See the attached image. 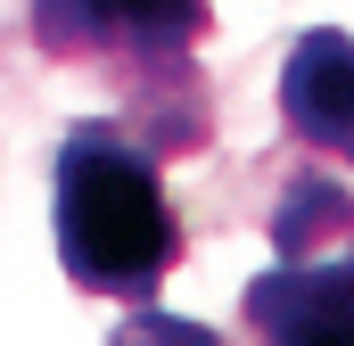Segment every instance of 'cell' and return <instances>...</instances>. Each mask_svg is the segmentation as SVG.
<instances>
[{
  "label": "cell",
  "mask_w": 354,
  "mask_h": 346,
  "mask_svg": "<svg viewBox=\"0 0 354 346\" xmlns=\"http://www.w3.org/2000/svg\"><path fill=\"white\" fill-rule=\"evenodd\" d=\"M206 25H214L206 0H25L33 50L107 75L124 132L157 165L206 149V75H198Z\"/></svg>",
  "instance_id": "6da1fadb"
},
{
  "label": "cell",
  "mask_w": 354,
  "mask_h": 346,
  "mask_svg": "<svg viewBox=\"0 0 354 346\" xmlns=\"http://www.w3.org/2000/svg\"><path fill=\"white\" fill-rule=\"evenodd\" d=\"M58 272L107 297V305H157L181 264V223L157 181V157L124 132V116H91L58 140V190H50Z\"/></svg>",
  "instance_id": "7a4b0ae2"
},
{
  "label": "cell",
  "mask_w": 354,
  "mask_h": 346,
  "mask_svg": "<svg viewBox=\"0 0 354 346\" xmlns=\"http://www.w3.org/2000/svg\"><path fill=\"white\" fill-rule=\"evenodd\" d=\"M256 346H354V190L338 173H288L272 206V264L239 289Z\"/></svg>",
  "instance_id": "3957f363"
},
{
  "label": "cell",
  "mask_w": 354,
  "mask_h": 346,
  "mask_svg": "<svg viewBox=\"0 0 354 346\" xmlns=\"http://www.w3.org/2000/svg\"><path fill=\"white\" fill-rule=\"evenodd\" d=\"M280 124L313 157L354 165V33H338V25L297 33V50L280 66Z\"/></svg>",
  "instance_id": "277c9868"
},
{
  "label": "cell",
  "mask_w": 354,
  "mask_h": 346,
  "mask_svg": "<svg viewBox=\"0 0 354 346\" xmlns=\"http://www.w3.org/2000/svg\"><path fill=\"white\" fill-rule=\"evenodd\" d=\"M107 346H223V330H206V322H189V313H165V305H132Z\"/></svg>",
  "instance_id": "5b68a950"
}]
</instances>
